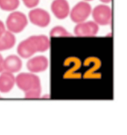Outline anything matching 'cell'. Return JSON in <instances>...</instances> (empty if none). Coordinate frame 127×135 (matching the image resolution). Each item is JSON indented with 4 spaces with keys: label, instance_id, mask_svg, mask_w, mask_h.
I'll return each instance as SVG.
<instances>
[{
    "label": "cell",
    "instance_id": "cell-1",
    "mask_svg": "<svg viewBox=\"0 0 127 135\" xmlns=\"http://www.w3.org/2000/svg\"><path fill=\"white\" fill-rule=\"evenodd\" d=\"M50 47V41L45 35H33L20 42L17 46L19 56L30 58L37 52H44Z\"/></svg>",
    "mask_w": 127,
    "mask_h": 135
},
{
    "label": "cell",
    "instance_id": "cell-2",
    "mask_svg": "<svg viewBox=\"0 0 127 135\" xmlns=\"http://www.w3.org/2000/svg\"><path fill=\"white\" fill-rule=\"evenodd\" d=\"M15 84L23 91L26 99L40 98L42 92L40 77L32 73H22L15 77Z\"/></svg>",
    "mask_w": 127,
    "mask_h": 135
},
{
    "label": "cell",
    "instance_id": "cell-3",
    "mask_svg": "<svg viewBox=\"0 0 127 135\" xmlns=\"http://www.w3.org/2000/svg\"><path fill=\"white\" fill-rule=\"evenodd\" d=\"M28 20L26 15L21 11H13L6 20L5 27L13 34L21 33L28 26Z\"/></svg>",
    "mask_w": 127,
    "mask_h": 135
},
{
    "label": "cell",
    "instance_id": "cell-4",
    "mask_svg": "<svg viewBox=\"0 0 127 135\" xmlns=\"http://www.w3.org/2000/svg\"><path fill=\"white\" fill-rule=\"evenodd\" d=\"M92 16L94 21L98 26H109L112 20V8L107 4H100L95 6L92 10Z\"/></svg>",
    "mask_w": 127,
    "mask_h": 135
},
{
    "label": "cell",
    "instance_id": "cell-5",
    "mask_svg": "<svg viewBox=\"0 0 127 135\" xmlns=\"http://www.w3.org/2000/svg\"><path fill=\"white\" fill-rule=\"evenodd\" d=\"M92 8L88 2L80 1L75 4L70 10V16L71 21L75 23H79L87 20L92 13Z\"/></svg>",
    "mask_w": 127,
    "mask_h": 135
},
{
    "label": "cell",
    "instance_id": "cell-6",
    "mask_svg": "<svg viewBox=\"0 0 127 135\" xmlns=\"http://www.w3.org/2000/svg\"><path fill=\"white\" fill-rule=\"evenodd\" d=\"M28 20L36 26L45 28L51 22V16L46 10L36 7L29 11Z\"/></svg>",
    "mask_w": 127,
    "mask_h": 135
},
{
    "label": "cell",
    "instance_id": "cell-7",
    "mask_svg": "<svg viewBox=\"0 0 127 135\" xmlns=\"http://www.w3.org/2000/svg\"><path fill=\"white\" fill-rule=\"evenodd\" d=\"M99 26L94 21H84L77 23L74 33L77 37H94L99 32Z\"/></svg>",
    "mask_w": 127,
    "mask_h": 135
},
{
    "label": "cell",
    "instance_id": "cell-8",
    "mask_svg": "<svg viewBox=\"0 0 127 135\" xmlns=\"http://www.w3.org/2000/svg\"><path fill=\"white\" fill-rule=\"evenodd\" d=\"M51 10L54 17L58 20H65L69 16L70 4L67 0H53Z\"/></svg>",
    "mask_w": 127,
    "mask_h": 135
},
{
    "label": "cell",
    "instance_id": "cell-9",
    "mask_svg": "<svg viewBox=\"0 0 127 135\" xmlns=\"http://www.w3.org/2000/svg\"><path fill=\"white\" fill-rule=\"evenodd\" d=\"M27 68L30 73H43L48 69V60L44 55H38L30 57L26 64Z\"/></svg>",
    "mask_w": 127,
    "mask_h": 135
},
{
    "label": "cell",
    "instance_id": "cell-10",
    "mask_svg": "<svg viewBox=\"0 0 127 135\" xmlns=\"http://www.w3.org/2000/svg\"><path fill=\"white\" fill-rule=\"evenodd\" d=\"M15 85V76L13 73L3 71L0 73V93H8Z\"/></svg>",
    "mask_w": 127,
    "mask_h": 135
},
{
    "label": "cell",
    "instance_id": "cell-11",
    "mask_svg": "<svg viewBox=\"0 0 127 135\" xmlns=\"http://www.w3.org/2000/svg\"><path fill=\"white\" fill-rule=\"evenodd\" d=\"M22 67V61L20 57L16 55H10L4 59V71L11 73L19 72Z\"/></svg>",
    "mask_w": 127,
    "mask_h": 135
},
{
    "label": "cell",
    "instance_id": "cell-12",
    "mask_svg": "<svg viewBox=\"0 0 127 135\" xmlns=\"http://www.w3.org/2000/svg\"><path fill=\"white\" fill-rule=\"evenodd\" d=\"M16 37L12 32L6 30L0 37V52L12 49L16 44Z\"/></svg>",
    "mask_w": 127,
    "mask_h": 135
},
{
    "label": "cell",
    "instance_id": "cell-13",
    "mask_svg": "<svg viewBox=\"0 0 127 135\" xmlns=\"http://www.w3.org/2000/svg\"><path fill=\"white\" fill-rule=\"evenodd\" d=\"M20 4V0H0V9L4 11L12 12L16 11Z\"/></svg>",
    "mask_w": 127,
    "mask_h": 135
},
{
    "label": "cell",
    "instance_id": "cell-14",
    "mask_svg": "<svg viewBox=\"0 0 127 135\" xmlns=\"http://www.w3.org/2000/svg\"><path fill=\"white\" fill-rule=\"evenodd\" d=\"M51 37H71L72 35L64 27L61 26H57L51 28L50 31Z\"/></svg>",
    "mask_w": 127,
    "mask_h": 135
},
{
    "label": "cell",
    "instance_id": "cell-15",
    "mask_svg": "<svg viewBox=\"0 0 127 135\" xmlns=\"http://www.w3.org/2000/svg\"><path fill=\"white\" fill-rule=\"evenodd\" d=\"M25 6L27 7L28 8H36L39 3L40 0H21Z\"/></svg>",
    "mask_w": 127,
    "mask_h": 135
},
{
    "label": "cell",
    "instance_id": "cell-16",
    "mask_svg": "<svg viewBox=\"0 0 127 135\" xmlns=\"http://www.w3.org/2000/svg\"><path fill=\"white\" fill-rule=\"evenodd\" d=\"M5 31H6V27L4 26V22L0 20V37L2 36V35L5 32Z\"/></svg>",
    "mask_w": 127,
    "mask_h": 135
},
{
    "label": "cell",
    "instance_id": "cell-17",
    "mask_svg": "<svg viewBox=\"0 0 127 135\" xmlns=\"http://www.w3.org/2000/svg\"><path fill=\"white\" fill-rule=\"evenodd\" d=\"M4 71V58L0 54V73Z\"/></svg>",
    "mask_w": 127,
    "mask_h": 135
},
{
    "label": "cell",
    "instance_id": "cell-18",
    "mask_svg": "<svg viewBox=\"0 0 127 135\" xmlns=\"http://www.w3.org/2000/svg\"><path fill=\"white\" fill-rule=\"evenodd\" d=\"M112 0H100V2H101L103 4H109L111 3Z\"/></svg>",
    "mask_w": 127,
    "mask_h": 135
},
{
    "label": "cell",
    "instance_id": "cell-19",
    "mask_svg": "<svg viewBox=\"0 0 127 135\" xmlns=\"http://www.w3.org/2000/svg\"><path fill=\"white\" fill-rule=\"evenodd\" d=\"M82 1H86V2H92L93 0H82Z\"/></svg>",
    "mask_w": 127,
    "mask_h": 135
}]
</instances>
